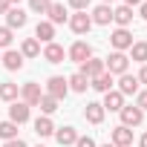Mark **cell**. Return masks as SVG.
<instances>
[{"instance_id": "cell-24", "label": "cell", "mask_w": 147, "mask_h": 147, "mask_svg": "<svg viewBox=\"0 0 147 147\" xmlns=\"http://www.w3.org/2000/svg\"><path fill=\"white\" fill-rule=\"evenodd\" d=\"M130 58L138 61V63H147V40H136L130 46Z\"/></svg>"}, {"instance_id": "cell-41", "label": "cell", "mask_w": 147, "mask_h": 147, "mask_svg": "<svg viewBox=\"0 0 147 147\" xmlns=\"http://www.w3.org/2000/svg\"><path fill=\"white\" fill-rule=\"evenodd\" d=\"M101 147H115V144H113V141H110V144H101Z\"/></svg>"}, {"instance_id": "cell-1", "label": "cell", "mask_w": 147, "mask_h": 147, "mask_svg": "<svg viewBox=\"0 0 147 147\" xmlns=\"http://www.w3.org/2000/svg\"><path fill=\"white\" fill-rule=\"evenodd\" d=\"M66 58H69L72 63H78V66H81L84 61H90V58H92V46H90L87 40H75V43L69 46V52H66Z\"/></svg>"}, {"instance_id": "cell-23", "label": "cell", "mask_w": 147, "mask_h": 147, "mask_svg": "<svg viewBox=\"0 0 147 147\" xmlns=\"http://www.w3.org/2000/svg\"><path fill=\"white\" fill-rule=\"evenodd\" d=\"M113 84H115V81H113L110 72H104V75H98V78H92V81H90V87H92L95 92H110V90H113Z\"/></svg>"}, {"instance_id": "cell-16", "label": "cell", "mask_w": 147, "mask_h": 147, "mask_svg": "<svg viewBox=\"0 0 147 147\" xmlns=\"http://www.w3.org/2000/svg\"><path fill=\"white\" fill-rule=\"evenodd\" d=\"M35 40H38V43H40V40H43V43H52V40H55V26H52L49 20H40V23L35 26Z\"/></svg>"}, {"instance_id": "cell-10", "label": "cell", "mask_w": 147, "mask_h": 147, "mask_svg": "<svg viewBox=\"0 0 147 147\" xmlns=\"http://www.w3.org/2000/svg\"><path fill=\"white\" fill-rule=\"evenodd\" d=\"M55 138H58V144L61 147H75V141H78V133H75V127H55Z\"/></svg>"}, {"instance_id": "cell-14", "label": "cell", "mask_w": 147, "mask_h": 147, "mask_svg": "<svg viewBox=\"0 0 147 147\" xmlns=\"http://www.w3.org/2000/svg\"><path fill=\"white\" fill-rule=\"evenodd\" d=\"M110 141H113L115 147H133V130L118 124V127L113 130V138H110Z\"/></svg>"}, {"instance_id": "cell-21", "label": "cell", "mask_w": 147, "mask_h": 147, "mask_svg": "<svg viewBox=\"0 0 147 147\" xmlns=\"http://www.w3.org/2000/svg\"><path fill=\"white\" fill-rule=\"evenodd\" d=\"M90 18H92V23H98V26H107V23L113 20V9L101 3V6H95V9H92V15H90Z\"/></svg>"}, {"instance_id": "cell-42", "label": "cell", "mask_w": 147, "mask_h": 147, "mask_svg": "<svg viewBox=\"0 0 147 147\" xmlns=\"http://www.w3.org/2000/svg\"><path fill=\"white\" fill-rule=\"evenodd\" d=\"M110 3H113V0H104V6H110Z\"/></svg>"}, {"instance_id": "cell-12", "label": "cell", "mask_w": 147, "mask_h": 147, "mask_svg": "<svg viewBox=\"0 0 147 147\" xmlns=\"http://www.w3.org/2000/svg\"><path fill=\"white\" fill-rule=\"evenodd\" d=\"M9 121H15L18 127H20V124H26V121H29V104L15 101V104L9 107Z\"/></svg>"}, {"instance_id": "cell-32", "label": "cell", "mask_w": 147, "mask_h": 147, "mask_svg": "<svg viewBox=\"0 0 147 147\" xmlns=\"http://www.w3.org/2000/svg\"><path fill=\"white\" fill-rule=\"evenodd\" d=\"M136 107H138L141 113H147V90H141V92L136 95Z\"/></svg>"}, {"instance_id": "cell-26", "label": "cell", "mask_w": 147, "mask_h": 147, "mask_svg": "<svg viewBox=\"0 0 147 147\" xmlns=\"http://www.w3.org/2000/svg\"><path fill=\"white\" fill-rule=\"evenodd\" d=\"M0 98H3V101H9V104H15V101H18V84L3 81V84H0Z\"/></svg>"}, {"instance_id": "cell-25", "label": "cell", "mask_w": 147, "mask_h": 147, "mask_svg": "<svg viewBox=\"0 0 147 147\" xmlns=\"http://www.w3.org/2000/svg\"><path fill=\"white\" fill-rule=\"evenodd\" d=\"M66 84H69V90H72V92H87V87H90V78H84L81 72H75L72 78H66Z\"/></svg>"}, {"instance_id": "cell-19", "label": "cell", "mask_w": 147, "mask_h": 147, "mask_svg": "<svg viewBox=\"0 0 147 147\" xmlns=\"http://www.w3.org/2000/svg\"><path fill=\"white\" fill-rule=\"evenodd\" d=\"M113 20L118 23V29H127V26L133 23V9H130V6H118V9H113Z\"/></svg>"}, {"instance_id": "cell-7", "label": "cell", "mask_w": 147, "mask_h": 147, "mask_svg": "<svg viewBox=\"0 0 147 147\" xmlns=\"http://www.w3.org/2000/svg\"><path fill=\"white\" fill-rule=\"evenodd\" d=\"M110 43H113L115 52H124V49L133 46V32H130V29H115V32L110 35Z\"/></svg>"}, {"instance_id": "cell-40", "label": "cell", "mask_w": 147, "mask_h": 147, "mask_svg": "<svg viewBox=\"0 0 147 147\" xmlns=\"http://www.w3.org/2000/svg\"><path fill=\"white\" fill-rule=\"evenodd\" d=\"M138 147H147V133L141 136V141H138Z\"/></svg>"}, {"instance_id": "cell-2", "label": "cell", "mask_w": 147, "mask_h": 147, "mask_svg": "<svg viewBox=\"0 0 147 147\" xmlns=\"http://www.w3.org/2000/svg\"><path fill=\"white\" fill-rule=\"evenodd\" d=\"M104 66H107L110 75H124L127 66H130V58H127L124 52H113L110 58H104Z\"/></svg>"}, {"instance_id": "cell-30", "label": "cell", "mask_w": 147, "mask_h": 147, "mask_svg": "<svg viewBox=\"0 0 147 147\" xmlns=\"http://www.w3.org/2000/svg\"><path fill=\"white\" fill-rule=\"evenodd\" d=\"M49 6H52V0H29V9H32L35 15H46Z\"/></svg>"}, {"instance_id": "cell-20", "label": "cell", "mask_w": 147, "mask_h": 147, "mask_svg": "<svg viewBox=\"0 0 147 147\" xmlns=\"http://www.w3.org/2000/svg\"><path fill=\"white\" fill-rule=\"evenodd\" d=\"M43 58H46L49 63H61V61L66 58V52H63V46H61V43H55V40H52V43H46Z\"/></svg>"}, {"instance_id": "cell-28", "label": "cell", "mask_w": 147, "mask_h": 147, "mask_svg": "<svg viewBox=\"0 0 147 147\" xmlns=\"http://www.w3.org/2000/svg\"><path fill=\"white\" fill-rule=\"evenodd\" d=\"M58 104H61V101H55V98H52V95H46V92H43V95H40V101H38V107H40V113H43V115H52V113L58 110Z\"/></svg>"}, {"instance_id": "cell-8", "label": "cell", "mask_w": 147, "mask_h": 147, "mask_svg": "<svg viewBox=\"0 0 147 147\" xmlns=\"http://www.w3.org/2000/svg\"><path fill=\"white\" fill-rule=\"evenodd\" d=\"M26 20H29V18H26V12H23L20 6H12V9L6 12V26H9L12 32H15V29H23Z\"/></svg>"}, {"instance_id": "cell-17", "label": "cell", "mask_w": 147, "mask_h": 147, "mask_svg": "<svg viewBox=\"0 0 147 147\" xmlns=\"http://www.w3.org/2000/svg\"><path fill=\"white\" fill-rule=\"evenodd\" d=\"M104 113H107V110H104L98 101H90L87 110H84V118H87L90 124H101V121H104Z\"/></svg>"}, {"instance_id": "cell-6", "label": "cell", "mask_w": 147, "mask_h": 147, "mask_svg": "<svg viewBox=\"0 0 147 147\" xmlns=\"http://www.w3.org/2000/svg\"><path fill=\"white\" fill-rule=\"evenodd\" d=\"M69 29L75 32V35H87L90 29H92V18L87 15V12H75L69 18Z\"/></svg>"}, {"instance_id": "cell-22", "label": "cell", "mask_w": 147, "mask_h": 147, "mask_svg": "<svg viewBox=\"0 0 147 147\" xmlns=\"http://www.w3.org/2000/svg\"><path fill=\"white\" fill-rule=\"evenodd\" d=\"M35 133H38L40 138H46V136H55V124H52V118H49V115H40V118H35Z\"/></svg>"}, {"instance_id": "cell-11", "label": "cell", "mask_w": 147, "mask_h": 147, "mask_svg": "<svg viewBox=\"0 0 147 147\" xmlns=\"http://www.w3.org/2000/svg\"><path fill=\"white\" fill-rule=\"evenodd\" d=\"M0 63H3L9 72H18V69H23V55L15 52V49H6L3 55H0Z\"/></svg>"}, {"instance_id": "cell-4", "label": "cell", "mask_w": 147, "mask_h": 147, "mask_svg": "<svg viewBox=\"0 0 147 147\" xmlns=\"http://www.w3.org/2000/svg\"><path fill=\"white\" fill-rule=\"evenodd\" d=\"M118 115H121V127H138V124L144 121V113H141L136 104H124Z\"/></svg>"}, {"instance_id": "cell-31", "label": "cell", "mask_w": 147, "mask_h": 147, "mask_svg": "<svg viewBox=\"0 0 147 147\" xmlns=\"http://www.w3.org/2000/svg\"><path fill=\"white\" fill-rule=\"evenodd\" d=\"M12 38H15V35H12L9 26H0V49H9V46H12Z\"/></svg>"}, {"instance_id": "cell-9", "label": "cell", "mask_w": 147, "mask_h": 147, "mask_svg": "<svg viewBox=\"0 0 147 147\" xmlns=\"http://www.w3.org/2000/svg\"><path fill=\"white\" fill-rule=\"evenodd\" d=\"M40 84H35V81H29V84H23V90H20V98H23V104H29V107H38V101H40Z\"/></svg>"}, {"instance_id": "cell-39", "label": "cell", "mask_w": 147, "mask_h": 147, "mask_svg": "<svg viewBox=\"0 0 147 147\" xmlns=\"http://www.w3.org/2000/svg\"><path fill=\"white\" fill-rule=\"evenodd\" d=\"M124 6H130V9L133 6H141V0H124Z\"/></svg>"}, {"instance_id": "cell-29", "label": "cell", "mask_w": 147, "mask_h": 147, "mask_svg": "<svg viewBox=\"0 0 147 147\" xmlns=\"http://www.w3.org/2000/svg\"><path fill=\"white\" fill-rule=\"evenodd\" d=\"M0 138H3V141L18 138V124L15 121H0Z\"/></svg>"}, {"instance_id": "cell-38", "label": "cell", "mask_w": 147, "mask_h": 147, "mask_svg": "<svg viewBox=\"0 0 147 147\" xmlns=\"http://www.w3.org/2000/svg\"><path fill=\"white\" fill-rule=\"evenodd\" d=\"M138 15H141V18L147 20V3H141V6H138Z\"/></svg>"}, {"instance_id": "cell-27", "label": "cell", "mask_w": 147, "mask_h": 147, "mask_svg": "<svg viewBox=\"0 0 147 147\" xmlns=\"http://www.w3.org/2000/svg\"><path fill=\"white\" fill-rule=\"evenodd\" d=\"M20 55H23V58H38V55H40V43H38L35 38H26L23 46H20Z\"/></svg>"}, {"instance_id": "cell-37", "label": "cell", "mask_w": 147, "mask_h": 147, "mask_svg": "<svg viewBox=\"0 0 147 147\" xmlns=\"http://www.w3.org/2000/svg\"><path fill=\"white\" fill-rule=\"evenodd\" d=\"M9 9H12V3H9V0H0V15H6Z\"/></svg>"}, {"instance_id": "cell-36", "label": "cell", "mask_w": 147, "mask_h": 147, "mask_svg": "<svg viewBox=\"0 0 147 147\" xmlns=\"http://www.w3.org/2000/svg\"><path fill=\"white\" fill-rule=\"evenodd\" d=\"M138 84H147V63H141V72H138Z\"/></svg>"}, {"instance_id": "cell-3", "label": "cell", "mask_w": 147, "mask_h": 147, "mask_svg": "<svg viewBox=\"0 0 147 147\" xmlns=\"http://www.w3.org/2000/svg\"><path fill=\"white\" fill-rule=\"evenodd\" d=\"M66 92H69V84H66V78H61V75H52V78L46 81V95H52L55 101H63V98H66Z\"/></svg>"}, {"instance_id": "cell-15", "label": "cell", "mask_w": 147, "mask_h": 147, "mask_svg": "<svg viewBox=\"0 0 147 147\" xmlns=\"http://www.w3.org/2000/svg\"><path fill=\"white\" fill-rule=\"evenodd\" d=\"M118 92L121 95H138V78L130 75V72H124L121 81H118Z\"/></svg>"}, {"instance_id": "cell-43", "label": "cell", "mask_w": 147, "mask_h": 147, "mask_svg": "<svg viewBox=\"0 0 147 147\" xmlns=\"http://www.w3.org/2000/svg\"><path fill=\"white\" fill-rule=\"evenodd\" d=\"M9 3H20V0H9Z\"/></svg>"}, {"instance_id": "cell-33", "label": "cell", "mask_w": 147, "mask_h": 147, "mask_svg": "<svg viewBox=\"0 0 147 147\" xmlns=\"http://www.w3.org/2000/svg\"><path fill=\"white\" fill-rule=\"evenodd\" d=\"M75 147H98V144H95V138H92V136H78Z\"/></svg>"}, {"instance_id": "cell-13", "label": "cell", "mask_w": 147, "mask_h": 147, "mask_svg": "<svg viewBox=\"0 0 147 147\" xmlns=\"http://www.w3.org/2000/svg\"><path fill=\"white\" fill-rule=\"evenodd\" d=\"M104 110H110V113H121V107H124V95L118 92V90H110V92H104V104H101Z\"/></svg>"}, {"instance_id": "cell-18", "label": "cell", "mask_w": 147, "mask_h": 147, "mask_svg": "<svg viewBox=\"0 0 147 147\" xmlns=\"http://www.w3.org/2000/svg\"><path fill=\"white\" fill-rule=\"evenodd\" d=\"M46 15H49V23H52V26H58V23H66V20H69V15H66V6H63V3H52Z\"/></svg>"}, {"instance_id": "cell-44", "label": "cell", "mask_w": 147, "mask_h": 147, "mask_svg": "<svg viewBox=\"0 0 147 147\" xmlns=\"http://www.w3.org/2000/svg\"><path fill=\"white\" fill-rule=\"evenodd\" d=\"M38 147H40V144H38Z\"/></svg>"}, {"instance_id": "cell-34", "label": "cell", "mask_w": 147, "mask_h": 147, "mask_svg": "<svg viewBox=\"0 0 147 147\" xmlns=\"http://www.w3.org/2000/svg\"><path fill=\"white\" fill-rule=\"evenodd\" d=\"M69 6L75 9V12H87L90 9V0H69Z\"/></svg>"}, {"instance_id": "cell-35", "label": "cell", "mask_w": 147, "mask_h": 147, "mask_svg": "<svg viewBox=\"0 0 147 147\" xmlns=\"http://www.w3.org/2000/svg\"><path fill=\"white\" fill-rule=\"evenodd\" d=\"M3 147H26V141H23V138H12V141H6Z\"/></svg>"}, {"instance_id": "cell-5", "label": "cell", "mask_w": 147, "mask_h": 147, "mask_svg": "<svg viewBox=\"0 0 147 147\" xmlns=\"http://www.w3.org/2000/svg\"><path fill=\"white\" fill-rule=\"evenodd\" d=\"M78 72H81L84 78H90V81H92V78H98V75H104V72H107V66H104V58H90V61H84Z\"/></svg>"}]
</instances>
